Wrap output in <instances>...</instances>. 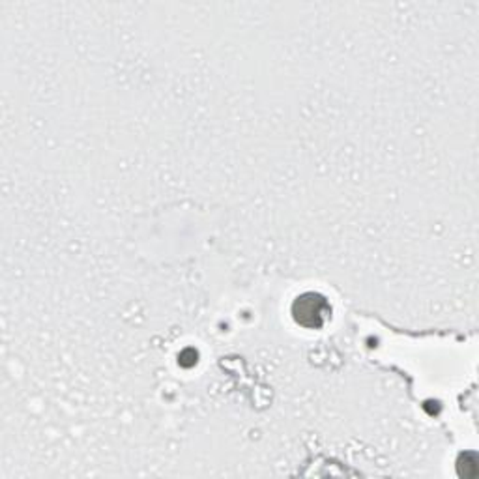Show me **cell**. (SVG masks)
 Masks as SVG:
<instances>
[{
    "instance_id": "1",
    "label": "cell",
    "mask_w": 479,
    "mask_h": 479,
    "mask_svg": "<svg viewBox=\"0 0 479 479\" xmlns=\"http://www.w3.org/2000/svg\"><path fill=\"white\" fill-rule=\"evenodd\" d=\"M296 323L306 328H321L330 315L326 299L318 294H304L292 306Z\"/></svg>"
}]
</instances>
